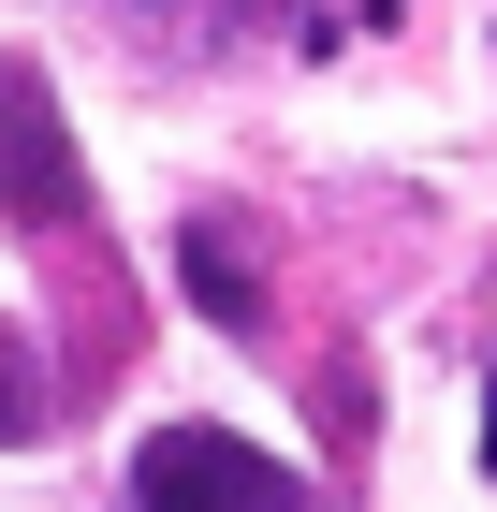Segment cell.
<instances>
[{"mask_svg":"<svg viewBox=\"0 0 497 512\" xmlns=\"http://www.w3.org/2000/svg\"><path fill=\"white\" fill-rule=\"evenodd\" d=\"M351 15H366V30H395V15H410V0H351Z\"/></svg>","mask_w":497,"mask_h":512,"instance_id":"cell-6","label":"cell"},{"mask_svg":"<svg viewBox=\"0 0 497 512\" xmlns=\"http://www.w3.org/2000/svg\"><path fill=\"white\" fill-rule=\"evenodd\" d=\"M0 220H30V235H88V161L59 132L30 59H0Z\"/></svg>","mask_w":497,"mask_h":512,"instance_id":"cell-2","label":"cell"},{"mask_svg":"<svg viewBox=\"0 0 497 512\" xmlns=\"http://www.w3.org/2000/svg\"><path fill=\"white\" fill-rule=\"evenodd\" d=\"M176 278H191V308L220 322V337H249V322H264V249H249V220H234V205H205L191 235H176Z\"/></svg>","mask_w":497,"mask_h":512,"instance_id":"cell-3","label":"cell"},{"mask_svg":"<svg viewBox=\"0 0 497 512\" xmlns=\"http://www.w3.org/2000/svg\"><path fill=\"white\" fill-rule=\"evenodd\" d=\"M483 483H497V381H483Z\"/></svg>","mask_w":497,"mask_h":512,"instance_id":"cell-5","label":"cell"},{"mask_svg":"<svg viewBox=\"0 0 497 512\" xmlns=\"http://www.w3.org/2000/svg\"><path fill=\"white\" fill-rule=\"evenodd\" d=\"M132 512H307V483L234 425H161L132 454Z\"/></svg>","mask_w":497,"mask_h":512,"instance_id":"cell-1","label":"cell"},{"mask_svg":"<svg viewBox=\"0 0 497 512\" xmlns=\"http://www.w3.org/2000/svg\"><path fill=\"white\" fill-rule=\"evenodd\" d=\"M30 425H44V352L15 337V322H0V454H15Z\"/></svg>","mask_w":497,"mask_h":512,"instance_id":"cell-4","label":"cell"}]
</instances>
